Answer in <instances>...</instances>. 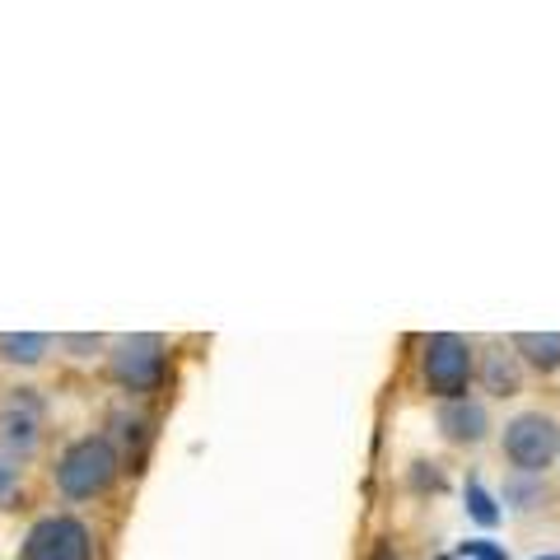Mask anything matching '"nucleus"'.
Masks as SVG:
<instances>
[{
	"label": "nucleus",
	"instance_id": "nucleus-1",
	"mask_svg": "<svg viewBox=\"0 0 560 560\" xmlns=\"http://www.w3.org/2000/svg\"><path fill=\"white\" fill-rule=\"evenodd\" d=\"M121 477V458L117 448L108 444V434H80L61 448L57 467H51V481L66 500L75 504H90V500H103L108 490L117 486Z\"/></svg>",
	"mask_w": 560,
	"mask_h": 560
},
{
	"label": "nucleus",
	"instance_id": "nucleus-2",
	"mask_svg": "<svg viewBox=\"0 0 560 560\" xmlns=\"http://www.w3.org/2000/svg\"><path fill=\"white\" fill-rule=\"evenodd\" d=\"M420 378H425L430 397H440V401L467 397V383L477 378V350L458 331H434L420 346Z\"/></svg>",
	"mask_w": 560,
	"mask_h": 560
},
{
	"label": "nucleus",
	"instance_id": "nucleus-3",
	"mask_svg": "<svg viewBox=\"0 0 560 560\" xmlns=\"http://www.w3.org/2000/svg\"><path fill=\"white\" fill-rule=\"evenodd\" d=\"M108 374L127 393H154L168 374V346L154 331H127L108 346Z\"/></svg>",
	"mask_w": 560,
	"mask_h": 560
},
{
	"label": "nucleus",
	"instance_id": "nucleus-4",
	"mask_svg": "<svg viewBox=\"0 0 560 560\" xmlns=\"http://www.w3.org/2000/svg\"><path fill=\"white\" fill-rule=\"evenodd\" d=\"M47 434V401L38 388H14L0 401V453L14 463H33Z\"/></svg>",
	"mask_w": 560,
	"mask_h": 560
},
{
	"label": "nucleus",
	"instance_id": "nucleus-5",
	"mask_svg": "<svg viewBox=\"0 0 560 560\" xmlns=\"http://www.w3.org/2000/svg\"><path fill=\"white\" fill-rule=\"evenodd\" d=\"M504 458L514 463L523 477H541L560 458V425L541 411H523L504 425Z\"/></svg>",
	"mask_w": 560,
	"mask_h": 560
},
{
	"label": "nucleus",
	"instance_id": "nucleus-6",
	"mask_svg": "<svg viewBox=\"0 0 560 560\" xmlns=\"http://www.w3.org/2000/svg\"><path fill=\"white\" fill-rule=\"evenodd\" d=\"M20 560H94V533L75 514H43L28 528Z\"/></svg>",
	"mask_w": 560,
	"mask_h": 560
},
{
	"label": "nucleus",
	"instance_id": "nucleus-7",
	"mask_svg": "<svg viewBox=\"0 0 560 560\" xmlns=\"http://www.w3.org/2000/svg\"><path fill=\"white\" fill-rule=\"evenodd\" d=\"M434 425H440V434L448 444L477 448V444H486V434H490V411H486V401H477V397H453V401H440Z\"/></svg>",
	"mask_w": 560,
	"mask_h": 560
},
{
	"label": "nucleus",
	"instance_id": "nucleus-8",
	"mask_svg": "<svg viewBox=\"0 0 560 560\" xmlns=\"http://www.w3.org/2000/svg\"><path fill=\"white\" fill-rule=\"evenodd\" d=\"M108 444L117 448L121 463H131V471H140V463H145V448L154 440V420L140 411V407H117L113 420H108Z\"/></svg>",
	"mask_w": 560,
	"mask_h": 560
},
{
	"label": "nucleus",
	"instance_id": "nucleus-9",
	"mask_svg": "<svg viewBox=\"0 0 560 560\" xmlns=\"http://www.w3.org/2000/svg\"><path fill=\"white\" fill-rule=\"evenodd\" d=\"M477 378L490 397H518L523 393V364L510 346H490L477 360Z\"/></svg>",
	"mask_w": 560,
	"mask_h": 560
},
{
	"label": "nucleus",
	"instance_id": "nucleus-10",
	"mask_svg": "<svg viewBox=\"0 0 560 560\" xmlns=\"http://www.w3.org/2000/svg\"><path fill=\"white\" fill-rule=\"evenodd\" d=\"M510 350L518 355L523 370H533V374L560 370V331H514Z\"/></svg>",
	"mask_w": 560,
	"mask_h": 560
},
{
	"label": "nucleus",
	"instance_id": "nucleus-11",
	"mask_svg": "<svg viewBox=\"0 0 560 560\" xmlns=\"http://www.w3.org/2000/svg\"><path fill=\"white\" fill-rule=\"evenodd\" d=\"M57 337L47 331H0V364L10 370H38V364L51 355Z\"/></svg>",
	"mask_w": 560,
	"mask_h": 560
},
{
	"label": "nucleus",
	"instance_id": "nucleus-12",
	"mask_svg": "<svg viewBox=\"0 0 560 560\" xmlns=\"http://www.w3.org/2000/svg\"><path fill=\"white\" fill-rule=\"evenodd\" d=\"M504 504H510V510H518V514H533V510H541V504H547V481H541V477H523V471H514V477L504 481Z\"/></svg>",
	"mask_w": 560,
	"mask_h": 560
},
{
	"label": "nucleus",
	"instance_id": "nucleus-13",
	"mask_svg": "<svg viewBox=\"0 0 560 560\" xmlns=\"http://www.w3.org/2000/svg\"><path fill=\"white\" fill-rule=\"evenodd\" d=\"M463 504H467V518H471V523H481V528H495V523L504 518L500 500L490 495V490H486V486H481L477 477L467 481V490H463Z\"/></svg>",
	"mask_w": 560,
	"mask_h": 560
},
{
	"label": "nucleus",
	"instance_id": "nucleus-14",
	"mask_svg": "<svg viewBox=\"0 0 560 560\" xmlns=\"http://www.w3.org/2000/svg\"><path fill=\"white\" fill-rule=\"evenodd\" d=\"M20 490H24V463L0 453V510H10V504L20 500Z\"/></svg>",
	"mask_w": 560,
	"mask_h": 560
},
{
	"label": "nucleus",
	"instance_id": "nucleus-15",
	"mask_svg": "<svg viewBox=\"0 0 560 560\" xmlns=\"http://www.w3.org/2000/svg\"><path fill=\"white\" fill-rule=\"evenodd\" d=\"M57 346L66 350L70 360H94L103 350V337L98 331H66V337H57Z\"/></svg>",
	"mask_w": 560,
	"mask_h": 560
},
{
	"label": "nucleus",
	"instance_id": "nucleus-16",
	"mask_svg": "<svg viewBox=\"0 0 560 560\" xmlns=\"http://www.w3.org/2000/svg\"><path fill=\"white\" fill-rule=\"evenodd\" d=\"M458 556H463V560H510V551L495 547V541H486V537H471V541H463Z\"/></svg>",
	"mask_w": 560,
	"mask_h": 560
},
{
	"label": "nucleus",
	"instance_id": "nucleus-17",
	"mask_svg": "<svg viewBox=\"0 0 560 560\" xmlns=\"http://www.w3.org/2000/svg\"><path fill=\"white\" fill-rule=\"evenodd\" d=\"M416 486L444 490V471H440V463H416Z\"/></svg>",
	"mask_w": 560,
	"mask_h": 560
},
{
	"label": "nucleus",
	"instance_id": "nucleus-18",
	"mask_svg": "<svg viewBox=\"0 0 560 560\" xmlns=\"http://www.w3.org/2000/svg\"><path fill=\"white\" fill-rule=\"evenodd\" d=\"M374 560H397V551H393V547H388V541H383V547H378V551H374Z\"/></svg>",
	"mask_w": 560,
	"mask_h": 560
},
{
	"label": "nucleus",
	"instance_id": "nucleus-19",
	"mask_svg": "<svg viewBox=\"0 0 560 560\" xmlns=\"http://www.w3.org/2000/svg\"><path fill=\"white\" fill-rule=\"evenodd\" d=\"M541 560H560V556H541Z\"/></svg>",
	"mask_w": 560,
	"mask_h": 560
}]
</instances>
